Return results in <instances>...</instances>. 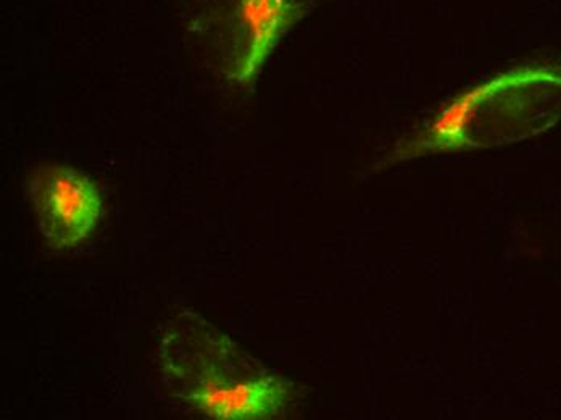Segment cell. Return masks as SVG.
<instances>
[{"label": "cell", "instance_id": "6da1fadb", "mask_svg": "<svg viewBox=\"0 0 561 420\" xmlns=\"http://www.w3.org/2000/svg\"><path fill=\"white\" fill-rule=\"evenodd\" d=\"M159 357L171 396L208 419H275L293 399V382L263 367L191 310L170 323Z\"/></svg>", "mask_w": 561, "mask_h": 420}, {"label": "cell", "instance_id": "7a4b0ae2", "mask_svg": "<svg viewBox=\"0 0 561 420\" xmlns=\"http://www.w3.org/2000/svg\"><path fill=\"white\" fill-rule=\"evenodd\" d=\"M560 121L561 64L515 68L458 95L424 128L402 139L388 163L515 145Z\"/></svg>", "mask_w": 561, "mask_h": 420}, {"label": "cell", "instance_id": "3957f363", "mask_svg": "<svg viewBox=\"0 0 561 420\" xmlns=\"http://www.w3.org/2000/svg\"><path fill=\"white\" fill-rule=\"evenodd\" d=\"M314 5L317 0H180V19L229 83L249 87L280 37Z\"/></svg>", "mask_w": 561, "mask_h": 420}, {"label": "cell", "instance_id": "277c9868", "mask_svg": "<svg viewBox=\"0 0 561 420\" xmlns=\"http://www.w3.org/2000/svg\"><path fill=\"white\" fill-rule=\"evenodd\" d=\"M41 234L54 251L75 248L98 225L102 196L94 180L71 167L47 163L26 180Z\"/></svg>", "mask_w": 561, "mask_h": 420}]
</instances>
